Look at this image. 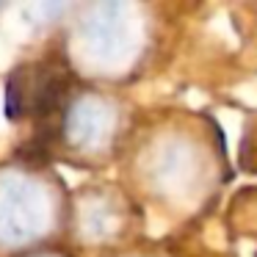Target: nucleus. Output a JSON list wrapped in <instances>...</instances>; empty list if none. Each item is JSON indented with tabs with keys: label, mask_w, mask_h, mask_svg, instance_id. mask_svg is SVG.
<instances>
[{
	"label": "nucleus",
	"mask_w": 257,
	"mask_h": 257,
	"mask_svg": "<svg viewBox=\"0 0 257 257\" xmlns=\"http://www.w3.org/2000/svg\"><path fill=\"white\" fill-rule=\"evenodd\" d=\"M0 227L3 235L12 240L31 238L42 229V202L34 196L31 185L25 183H9L3 185V199H0Z\"/></svg>",
	"instance_id": "obj_1"
}]
</instances>
